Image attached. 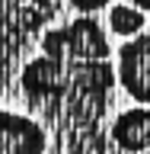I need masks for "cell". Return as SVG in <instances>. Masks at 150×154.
Here are the masks:
<instances>
[{"label": "cell", "mask_w": 150, "mask_h": 154, "mask_svg": "<svg viewBox=\"0 0 150 154\" xmlns=\"http://www.w3.org/2000/svg\"><path fill=\"white\" fill-rule=\"evenodd\" d=\"M144 154H150V151H144Z\"/></svg>", "instance_id": "cell-9"}, {"label": "cell", "mask_w": 150, "mask_h": 154, "mask_svg": "<svg viewBox=\"0 0 150 154\" xmlns=\"http://www.w3.org/2000/svg\"><path fill=\"white\" fill-rule=\"evenodd\" d=\"M45 132L19 112H0V154H42Z\"/></svg>", "instance_id": "cell-4"}, {"label": "cell", "mask_w": 150, "mask_h": 154, "mask_svg": "<svg viewBox=\"0 0 150 154\" xmlns=\"http://www.w3.org/2000/svg\"><path fill=\"white\" fill-rule=\"evenodd\" d=\"M125 3H131V7L144 10V13H147V10H150V0H125Z\"/></svg>", "instance_id": "cell-8"}, {"label": "cell", "mask_w": 150, "mask_h": 154, "mask_svg": "<svg viewBox=\"0 0 150 154\" xmlns=\"http://www.w3.org/2000/svg\"><path fill=\"white\" fill-rule=\"evenodd\" d=\"M22 93L32 103H45V100H67L70 93V80H67V67L48 55L32 58L22 67Z\"/></svg>", "instance_id": "cell-3"}, {"label": "cell", "mask_w": 150, "mask_h": 154, "mask_svg": "<svg viewBox=\"0 0 150 154\" xmlns=\"http://www.w3.org/2000/svg\"><path fill=\"white\" fill-rule=\"evenodd\" d=\"M112 141L122 151H134V154L150 151V106H131L115 116Z\"/></svg>", "instance_id": "cell-5"}, {"label": "cell", "mask_w": 150, "mask_h": 154, "mask_svg": "<svg viewBox=\"0 0 150 154\" xmlns=\"http://www.w3.org/2000/svg\"><path fill=\"white\" fill-rule=\"evenodd\" d=\"M74 10H80L83 16H93L96 10H105V7H112V0H67Z\"/></svg>", "instance_id": "cell-7"}, {"label": "cell", "mask_w": 150, "mask_h": 154, "mask_svg": "<svg viewBox=\"0 0 150 154\" xmlns=\"http://www.w3.org/2000/svg\"><path fill=\"white\" fill-rule=\"evenodd\" d=\"M42 55L54 61H109L112 45L99 19L77 16L74 23L48 29V35L42 38Z\"/></svg>", "instance_id": "cell-1"}, {"label": "cell", "mask_w": 150, "mask_h": 154, "mask_svg": "<svg viewBox=\"0 0 150 154\" xmlns=\"http://www.w3.org/2000/svg\"><path fill=\"white\" fill-rule=\"evenodd\" d=\"M109 29L115 35H122L125 42H131L147 29V13L131 7V3H112L109 7Z\"/></svg>", "instance_id": "cell-6"}, {"label": "cell", "mask_w": 150, "mask_h": 154, "mask_svg": "<svg viewBox=\"0 0 150 154\" xmlns=\"http://www.w3.org/2000/svg\"><path fill=\"white\" fill-rule=\"evenodd\" d=\"M115 77L125 87V93L137 100V106H150V23L137 38L118 48Z\"/></svg>", "instance_id": "cell-2"}]
</instances>
